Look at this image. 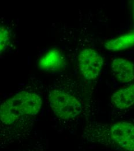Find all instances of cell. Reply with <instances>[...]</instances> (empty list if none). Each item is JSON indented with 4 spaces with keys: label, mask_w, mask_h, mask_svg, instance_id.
Wrapping results in <instances>:
<instances>
[{
    "label": "cell",
    "mask_w": 134,
    "mask_h": 151,
    "mask_svg": "<svg viewBox=\"0 0 134 151\" xmlns=\"http://www.w3.org/2000/svg\"><path fill=\"white\" fill-rule=\"evenodd\" d=\"M42 105L39 95L22 91L1 105L0 145L4 148L24 141L30 135L33 122Z\"/></svg>",
    "instance_id": "cell-1"
},
{
    "label": "cell",
    "mask_w": 134,
    "mask_h": 151,
    "mask_svg": "<svg viewBox=\"0 0 134 151\" xmlns=\"http://www.w3.org/2000/svg\"><path fill=\"white\" fill-rule=\"evenodd\" d=\"M82 137L86 143L116 151H134V124L129 122L94 124L86 128Z\"/></svg>",
    "instance_id": "cell-2"
},
{
    "label": "cell",
    "mask_w": 134,
    "mask_h": 151,
    "mask_svg": "<svg viewBox=\"0 0 134 151\" xmlns=\"http://www.w3.org/2000/svg\"><path fill=\"white\" fill-rule=\"evenodd\" d=\"M48 98L50 108L58 119L69 121L76 119L82 113V100L71 91L53 88L49 91Z\"/></svg>",
    "instance_id": "cell-3"
},
{
    "label": "cell",
    "mask_w": 134,
    "mask_h": 151,
    "mask_svg": "<svg viewBox=\"0 0 134 151\" xmlns=\"http://www.w3.org/2000/svg\"><path fill=\"white\" fill-rule=\"evenodd\" d=\"M77 60L81 73L86 80H95L101 74L104 66V59L94 50L83 49L79 53Z\"/></svg>",
    "instance_id": "cell-4"
},
{
    "label": "cell",
    "mask_w": 134,
    "mask_h": 151,
    "mask_svg": "<svg viewBox=\"0 0 134 151\" xmlns=\"http://www.w3.org/2000/svg\"><path fill=\"white\" fill-rule=\"evenodd\" d=\"M116 78L121 83H130L134 80V64L124 58H116L111 65Z\"/></svg>",
    "instance_id": "cell-5"
},
{
    "label": "cell",
    "mask_w": 134,
    "mask_h": 151,
    "mask_svg": "<svg viewBox=\"0 0 134 151\" xmlns=\"http://www.w3.org/2000/svg\"><path fill=\"white\" fill-rule=\"evenodd\" d=\"M111 104L119 110L127 109L134 105V83L115 92L111 97Z\"/></svg>",
    "instance_id": "cell-6"
},
{
    "label": "cell",
    "mask_w": 134,
    "mask_h": 151,
    "mask_svg": "<svg viewBox=\"0 0 134 151\" xmlns=\"http://www.w3.org/2000/svg\"><path fill=\"white\" fill-rule=\"evenodd\" d=\"M133 46H134V32L110 40L105 44V48L112 51H122L131 48Z\"/></svg>",
    "instance_id": "cell-7"
},
{
    "label": "cell",
    "mask_w": 134,
    "mask_h": 151,
    "mask_svg": "<svg viewBox=\"0 0 134 151\" xmlns=\"http://www.w3.org/2000/svg\"><path fill=\"white\" fill-rule=\"evenodd\" d=\"M64 63V58L56 50H53L47 53L39 62L41 68L47 70H54L61 68Z\"/></svg>",
    "instance_id": "cell-8"
},
{
    "label": "cell",
    "mask_w": 134,
    "mask_h": 151,
    "mask_svg": "<svg viewBox=\"0 0 134 151\" xmlns=\"http://www.w3.org/2000/svg\"><path fill=\"white\" fill-rule=\"evenodd\" d=\"M18 151H47V144L43 138H35Z\"/></svg>",
    "instance_id": "cell-9"
},
{
    "label": "cell",
    "mask_w": 134,
    "mask_h": 151,
    "mask_svg": "<svg viewBox=\"0 0 134 151\" xmlns=\"http://www.w3.org/2000/svg\"><path fill=\"white\" fill-rule=\"evenodd\" d=\"M11 41V33L8 27L1 26L0 27V51L2 54L9 46Z\"/></svg>",
    "instance_id": "cell-10"
},
{
    "label": "cell",
    "mask_w": 134,
    "mask_h": 151,
    "mask_svg": "<svg viewBox=\"0 0 134 151\" xmlns=\"http://www.w3.org/2000/svg\"><path fill=\"white\" fill-rule=\"evenodd\" d=\"M133 15H134V1L133 4Z\"/></svg>",
    "instance_id": "cell-11"
}]
</instances>
